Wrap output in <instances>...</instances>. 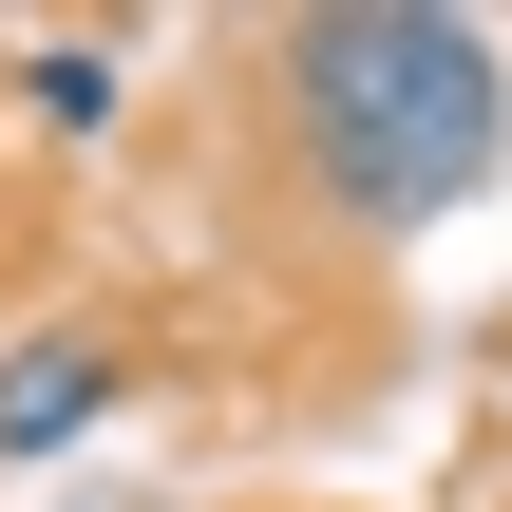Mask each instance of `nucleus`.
<instances>
[{"label": "nucleus", "mask_w": 512, "mask_h": 512, "mask_svg": "<svg viewBox=\"0 0 512 512\" xmlns=\"http://www.w3.org/2000/svg\"><path fill=\"white\" fill-rule=\"evenodd\" d=\"M95 418H133V342H114V323H38V342L0 361V456H57V437H95Z\"/></svg>", "instance_id": "f03ea898"}, {"label": "nucleus", "mask_w": 512, "mask_h": 512, "mask_svg": "<svg viewBox=\"0 0 512 512\" xmlns=\"http://www.w3.org/2000/svg\"><path fill=\"white\" fill-rule=\"evenodd\" d=\"M266 76H285L304 190H323L361 247L456 228V209L512 171V57H494V19H437V0H323V19L266 38Z\"/></svg>", "instance_id": "f257e3e1"}, {"label": "nucleus", "mask_w": 512, "mask_h": 512, "mask_svg": "<svg viewBox=\"0 0 512 512\" xmlns=\"http://www.w3.org/2000/svg\"><path fill=\"white\" fill-rule=\"evenodd\" d=\"M19 114H38V133H76V152H95V133H114V114H133V57H114V38H19Z\"/></svg>", "instance_id": "7ed1b4c3"}]
</instances>
